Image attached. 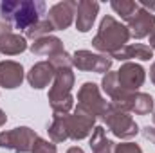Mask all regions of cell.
Wrapping results in <instances>:
<instances>
[{"label": "cell", "mask_w": 155, "mask_h": 153, "mask_svg": "<svg viewBox=\"0 0 155 153\" xmlns=\"http://www.w3.org/2000/svg\"><path fill=\"white\" fill-rule=\"evenodd\" d=\"M72 67L83 72L107 74L112 67V58L107 54H96L92 50H76L72 54Z\"/></svg>", "instance_id": "7"}, {"label": "cell", "mask_w": 155, "mask_h": 153, "mask_svg": "<svg viewBox=\"0 0 155 153\" xmlns=\"http://www.w3.org/2000/svg\"><path fill=\"white\" fill-rule=\"evenodd\" d=\"M153 97L150 94H144V92H134L130 94L117 108L124 110V112H130V114L135 115H148L153 112Z\"/></svg>", "instance_id": "13"}, {"label": "cell", "mask_w": 155, "mask_h": 153, "mask_svg": "<svg viewBox=\"0 0 155 153\" xmlns=\"http://www.w3.org/2000/svg\"><path fill=\"white\" fill-rule=\"evenodd\" d=\"M49 61H51V65L54 67V70H60V69H72V56H71L67 50H63V52H60V54H56V56H51Z\"/></svg>", "instance_id": "23"}, {"label": "cell", "mask_w": 155, "mask_h": 153, "mask_svg": "<svg viewBox=\"0 0 155 153\" xmlns=\"http://www.w3.org/2000/svg\"><path fill=\"white\" fill-rule=\"evenodd\" d=\"M51 142H65L69 139L67 132V115H52V122L47 128Z\"/></svg>", "instance_id": "20"}, {"label": "cell", "mask_w": 155, "mask_h": 153, "mask_svg": "<svg viewBox=\"0 0 155 153\" xmlns=\"http://www.w3.org/2000/svg\"><path fill=\"white\" fill-rule=\"evenodd\" d=\"M31 153H56V144L47 141V139H40L38 137Z\"/></svg>", "instance_id": "24"}, {"label": "cell", "mask_w": 155, "mask_h": 153, "mask_svg": "<svg viewBox=\"0 0 155 153\" xmlns=\"http://www.w3.org/2000/svg\"><path fill=\"white\" fill-rule=\"evenodd\" d=\"M25 77L24 72V67L18 63V61H11V60H5V61H0V86L2 88H16L22 85Z\"/></svg>", "instance_id": "14"}, {"label": "cell", "mask_w": 155, "mask_h": 153, "mask_svg": "<svg viewBox=\"0 0 155 153\" xmlns=\"http://www.w3.org/2000/svg\"><path fill=\"white\" fill-rule=\"evenodd\" d=\"M54 31V27H52V24L47 20V18H43V20H40L38 24H35L33 27H29L27 31H25V40H38V38H43V36H49L51 33Z\"/></svg>", "instance_id": "22"}, {"label": "cell", "mask_w": 155, "mask_h": 153, "mask_svg": "<svg viewBox=\"0 0 155 153\" xmlns=\"http://www.w3.org/2000/svg\"><path fill=\"white\" fill-rule=\"evenodd\" d=\"M103 121L117 139H134L139 133V126L130 115V112H124L114 105L108 106V110L103 115Z\"/></svg>", "instance_id": "4"}, {"label": "cell", "mask_w": 155, "mask_h": 153, "mask_svg": "<svg viewBox=\"0 0 155 153\" xmlns=\"http://www.w3.org/2000/svg\"><path fill=\"white\" fill-rule=\"evenodd\" d=\"M92 128H96V117L88 114L87 110L74 106L72 114L67 115V132L69 139L72 141H81L92 135Z\"/></svg>", "instance_id": "8"}, {"label": "cell", "mask_w": 155, "mask_h": 153, "mask_svg": "<svg viewBox=\"0 0 155 153\" xmlns=\"http://www.w3.org/2000/svg\"><path fill=\"white\" fill-rule=\"evenodd\" d=\"M67 153H85V151H83L79 146H72V148H69V150H67Z\"/></svg>", "instance_id": "28"}, {"label": "cell", "mask_w": 155, "mask_h": 153, "mask_svg": "<svg viewBox=\"0 0 155 153\" xmlns=\"http://www.w3.org/2000/svg\"><path fill=\"white\" fill-rule=\"evenodd\" d=\"M25 49H27V40L22 34H16L11 31L0 36V54L4 56H16V54H22Z\"/></svg>", "instance_id": "18"}, {"label": "cell", "mask_w": 155, "mask_h": 153, "mask_svg": "<svg viewBox=\"0 0 155 153\" xmlns=\"http://www.w3.org/2000/svg\"><path fill=\"white\" fill-rule=\"evenodd\" d=\"M150 49L155 50V29L152 31V34H150Z\"/></svg>", "instance_id": "27"}, {"label": "cell", "mask_w": 155, "mask_h": 153, "mask_svg": "<svg viewBox=\"0 0 155 153\" xmlns=\"http://www.w3.org/2000/svg\"><path fill=\"white\" fill-rule=\"evenodd\" d=\"M128 40H130L128 27L108 15L101 20L97 34L92 40V47L96 50H99V54L112 56V54L119 52L124 45H128Z\"/></svg>", "instance_id": "2"}, {"label": "cell", "mask_w": 155, "mask_h": 153, "mask_svg": "<svg viewBox=\"0 0 155 153\" xmlns=\"http://www.w3.org/2000/svg\"><path fill=\"white\" fill-rule=\"evenodd\" d=\"M116 144L107 139V133H105V128L103 126H96L92 130V135H90V150L92 153H114Z\"/></svg>", "instance_id": "19"}, {"label": "cell", "mask_w": 155, "mask_h": 153, "mask_svg": "<svg viewBox=\"0 0 155 153\" xmlns=\"http://www.w3.org/2000/svg\"><path fill=\"white\" fill-rule=\"evenodd\" d=\"M38 135L29 126H18L7 132H0V148L15 153H31Z\"/></svg>", "instance_id": "5"}, {"label": "cell", "mask_w": 155, "mask_h": 153, "mask_svg": "<svg viewBox=\"0 0 155 153\" xmlns=\"http://www.w3.org/2000/svg\"><path fill=\"white\" fill-rule=\"evenodd\" d=\"M76 5L78 2L74 0H63L49 9L47 20L52 24L54 31H65L71 27V24L76 20Z\"/></svg>", "instance_id": "10"}, {"label": "cell", "mask_w": 155, "mask_h": 153, "mask_svg": "<svg viewBox=\"0 0 155 153\" xmlns=\"http://www.w3.org/2000/svg\"><path fill=\"white\" fill-rule=\"evenodd\" d=\"M76 106L87 110L88 114H92L97 119V117H103L105 115V112L110 106V101H107L101 96V90H99V86L96 83L87 81L78 90V105Z\"/></svg>", "instance_id": "6"}, {"label": "cell", "mask_w": 155, "mask_h": 153, "mask_svg": "<svg viewBox=\"0 0 155 153\" xmlns=\"http://www.w3.org/2000/svg\"><path fill=\"white\" fill-rule=\"evenodd\" d=\"M114 153H143V150L135 142H121V144H116Z\"/></svg>", "instance_id": "25"}, {"label": "cell", "mask_w": 155, "mask_h": 153, "mask_svg": "<svg viewBox=\"0 0 155 153\" xmlns=\"http://www.w3.org/2000/svg\"><path fill=\"white\" fill-rule=\"evenodd\" d=\"M150 79H152V83L155 85V61H153V65L150 67Z\"/></svg>", "instance_id": "30"}, {"label": "cell", "mask_w": 155, "mask_h": 153, "mask_svg": "<svg viewBox=\"0 0 155 153\" xmlns=\"http://www.w3.org/2000/svg\"><path fill=\"white\" fill-rule=\"evenodd\" d=\"M29 49H31V52L33 54H36V56H56V54H60V52H63L65 49H63V41L60 38H56V36H43V38H38L35 40L31 45H29Z\"/></svg>", "instance_id": "17"}, {"label": "cell", "mask_w": 155, "mask_h": 153, "mask_svg": "<svg viewBox=\"0 0 155 153\" xmlns=\"http://www.w3.org/2000/svg\"><path fill=\"white\" fill-rule=\"evenodd\" d=\"M112 60H119V61H130V60H141V61H150L153 58V50L150 49V45L144 43H128L124 45L119 52L110 56Z\"/></svg>", "instance_id": "16"}, {"label": "cell", "mask_w": 155, "mask_h": 153, "mask_svg": "<svg viewBox=\"0 0 155 153\" xmlns=\"http://www.w3.org/2000/svg\"><path fill=\"white\" fill-rule=\"evenodd\" d=\"M152 119H153V124H155V112H153V115H152Z\"/></svg>", "instance_id": "31"}, {"label": "cell", "mask_w": 155, "mask_h": 153, "mask_svg": "<svg viewBox=\"0 0 155 153\" xmlns=\"http://www.w3.org/2000/svg\"><path fill=\"white\" fill-rule=\"evenodd\" d=\"M143 137L155 146V126H144L143 128Z\"/></svg>", "instance_id": "26"}, {"label": "cell", "mask_w": 155, "mask_h": 153, "mask_svg": "<svg viewBox=\"0 0 155 153\" xmlns=\"http://www.w3.org/2000/svg\"><path fill=\"white\" fill-rule=\"evenodd\" d=\"M45 9L47 5L43 0H2L0 20L25 33L29 27L43 20Z\"/></svg>", "instance_id": "1"}, {"label": "cell", "mask_w": 155, "mask_h": 153, "mask_svg": "<svg viewBox=\"0 0 155 153\" xmlns=\"http://www.w3.org/2000/svg\"><path fill=\"white\" fill-rule=\"evenodd\" d=\"M128 31H130V38L143 40L152 34L155 29V13L139 7V11L134 15L132 20H128Z\"/></svg>", "instance_id": "11"}, {"label": "cell", "mask_w": 155, "mask_h": 153, "mask_svg": "<svg viewBox=\"0 0 155 153\" xmlns=\"http://www.w3.org/2000/svg\"><path fill=\"white\" fill-rule=\"evenodd\" d=\"M74 79L76 77L72 69L56 70L49 90V103L54 115H69L71 110H74V97H72Z\"/></svg>", "instance_id": "3"}, {"label": "cell", "mask_w": 155, "mask_h": 153, "mask_svg": "<svg viewBox=\"0 0 155 153\" xmlns=\"http://www.w3.org/2000/svg\"><path fill=\"white\" fill-rule=\"evenodd\" d=\"M117 79H119V85L124 92L128 94H134L137 92L143 85H144V79H146V70L139 65V63H134V61H126L121 65V69L117 70Z\"/></svg>", "instance_id": "9"}, {"label": "cell", "mask_w": 155, "mask_h": 153, "mask_svg": "<svg viewBox=\"0 0 155 153\" xmlns=\"http://www.w3.org/2000/svg\"><path fill=\"white\" fill-rule=\"evenodd\" d=\"M5 121H7V115H5L4 110H0V126H4V124H5Z\"/></svg>", "instance_id": "29"}, {"label": "cell", "mask_w": 155, "mask_h": 153, "mask_svg": "<svg viewBox=\"0 0 155 153\" xmlns=\"http://www.w3.org/2000/svg\"><path fill=\"white\" fill-rule=\"evenodd\" d=\"M110 7L116 11V15H119L123 20L128 22L139 11V2H134V0H112Z\"/></svg>", "instance_id": "21"}, {"label": "cell", "mask_w": 155, "mask_h": 153, "mask_svg": "<svg viewBox=\"0 0 155 153\" xmlns=\"http://www.w3.org/2000/svg\"><path fill=\"white\" fill-rule=\"evenodd\" d=\"M54 74H56V70H54V67L51 65L49 60L47 61H38L27 72V81H29V85L33 88L40 90V88H45V86H49L52 83Z\"/></svg>", "instance_id": "15"}, {"label": "cell", "mask_w": 155, "mask_h": 153, "mask_svg": "<svg viewBox=\"0 0 155 153\" xmlns=\"http://www.w3.org/2000/svg\"><path fill=\"white\" fill-rule=\"evenodd\" d=\"M99 13V4L94 0H79L76 5V29L79 33H88Z\"/></svg>", "instance_id": "12"}]
</instances>
